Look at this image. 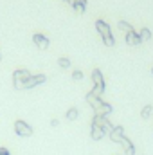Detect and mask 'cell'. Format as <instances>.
<instances>
[{
	"mask_svg": "<svg viewBox=\"0 0 153 155\" xmlns=\"http://www.w3.org/2000/svg\"><path fill=\"white\" fill-rule=\"evenodd\" d=\"M96 31L101 35L103 43L106 47H114L115 45V38H114V35H112V29H110V25L105 20H96Z\"/></svg>",
	"mask_w": 153,
	"mask_h": 155,
	"instance_id": "6da1fadb",
	"label": "cell"
},
{
	"mask_svg": "<svg viewBox=\"0 0 153 155\" xmlns=\"http://www.w3.org/2000/svg\"><path fill=\"white\" fill-rule=\"evenodd\" d=\"M92 83H94V88L90 90V94H94V96H97V97H101L103 96V92H105V78H103V72L99 71V69H94L92 71Z\"/></svg>",
	"mask_w": 153,
	"mask_h": 155,
	"instance_id": "7a4b0ae2",
	"label": "cell"
},
{
	"mask_svg": "<svg viewBox=\"0 0 153 155\" xmlns=\"http://www.w3.org/2000/svg\"><path fill=\"white\" fill-rule=\"evenodd\" d=\"M31 76H33V74H31L27 69H16V71L13 72V87H15L16 90H24L25 81Z\"/></svg>",
	"mask_w": 153,
	"mask_h": 155,
	"instance_id": "3957f363",
	"label": "cell"
},
{
	"mask_svg": "<svg viewBox=\"0 0 153 155\" xmlns=\"http://www.w3.org/2000/svg\"><path fill=\"white\" fill-rule=\"evenodd\" d=\"M15 134L18 137H31L33 135V126L24 119H16L15 121Z\"/></svg>",
	"mask_w": 153,
	"mask_h": 155,
	"instance_id": "277c9868",
	"label": "cell"
},
{
	"mask_svg": "<svg viewBox=\"0 0 153 155\" xmlns=\"http://www.w3.org/2000/svg\"><path fill=\"white\" fill-rule=\"evenodd\" d=\"M90 124H94V126H99L106 135H110L112 134V130H114V124L108 121V117H101V116H94L92 117V121H90Z\"/></svg>",
	"mask_w": 153,
	"mask_h": 155,
	"instance_id": "5b68a950",
	"label": "cell"
},
{
	"mask_svg": "<svg viewBox=\"0 0 153 155\" xmlns=\"http://www.w3.org/2000/svg\"><path fill=\"white\" fill-rule=\"evenodd\" d=\"M45 81H47V76H45V74H33V76L25 81V85H24V90H29V88H34V87H38V85H43Z\"/></svg>",
	"mask_w": 153,
	"mask_h": 155,
	"instance_id": "8992f818",
	"label": "cell"
},
{
	"mask_svg": "<svg viewBox=\"0 0 153 155\" xmlns=\"http://www.w3.org/2000/svg\"><path fill=\"white\" fill-rule=\"evenodd\" d=\"M33 43L38 47L40 51H47L49 45H50V40L47 38L45 35H41V33H34L33 35Z\"/></svg>",
	"mask_w": 153,
	"mask_h": 155,
	"instance_id": "52a82bcc",
	"label": "cell"
},
{
	"mask_svg": "<svg viewBox=\"0 0 153 155\" xmlns=\"http://www.w3.org/2000/svg\"><path fill=\"white\" fill-rule=\"evenodd\" d=\"M126 137V134H124V126H121V124H117L114 126V130H112V134H110V141L112 143H117V144H121V141Z\"/></svg>",
	"mask_w": 153,
	"mask_h": 155,
	"instance_id": "ba28073f",
	"label": "cell"
},
{
	"mask_svg": "<svg viewBox=\"0 0 153 155\" xmlns=\"http://www.w3.org/2000/svg\"><path fill=\"white\" fill-rule=\"evenodd\" d=\"M86 103L92 107V110H94V112H97L105 101H103L101 97H97V96H94V94H90V92H88V94H86Z\"/></svg>",
	"mask_w": 153,
	"mask_h": 155,
	"instance_id": "9c48e42d",
	"label": "cell"
},
{
	"mask_svg": "<svg viewBox=\"0 0 153 155\" xmlns=\"http://www.w3.org/2000/svg\"><path fill=\"white\" fill-rule=\"evenodd\" d=\"M69 4L72 5V9L76 11L77 15H83L86 11V0H70Z\"/></svg>",
	"mask_w": 153,
	"mask_h": 155,
	"instance_id": "30bf717a",
	"label": "cell"
},
{
	"mask_svg": "<svg viewBox=\"0 0 153 155\" xmlns=\"http://www.w3.org/2000/svg\"><path fill=\"white\" fill-rule=\"evenodd\" d=\"M124 40H126V43H128V45H132V47L141 45V40H139L137 31H130V33H126V35H124Z\"/></svg>",
	"mask_w": 153,
	"mask_h": 155,
	"instance_id": "8fae6325",
	"label": "cell"
},
{
	"mask_svg": "<svg viewBox=\"0 0 153 155\" xmlns=\"http://www.w3.org/2000/svg\"><path fill=\"white\" fill-rule=\"evenodd\" d=\"M121 146L124 148V155H135V146H133V143L128 137H124L121 141Z\"/></svg>",
	"mask_w": 153,
	"mask_h": 155,
	"instance_id": "7c38bea8",
	"label": "cell"
},
{
	"mask_svg": "<svg viewBox=\"0 0 153 155\" xmlns=\"http://www.w3.org/2000/svg\"><path fill=\"white\" fill-rule=\"evenodd\" d=\"M112 112H114V107H112L110 103H103V105H101V108H99V110H97V112H96L94 116L108 117V116H110V114H112Z\"/></svg>",
	"mask_w": 153,
	"mask_h": 155,
	"instance_id": "4fadbf2b",
	"label": "cell"
},
{
	"mask_svg": "<svg viewBox=\"0 0 153 155\" xmlns=\"http://www.w3.org/2000/svg\"><path fill=\"white\" fill-rule=\"evenodd\" d=\"M106 134L99 128V126H94V124H90V137L94 139V141H101L103 137H105Z\"/></svg>",
	"mask_w": 153,
	"mask_h": 155,
	"instance_id": "5bb4252c",
	"label": "cell"
},
{
	"mask_svg": "<svg viewBox=\"0 0 153 155\" xmlns=\"http://www.w3.org/2000/svg\"><path fill=\"white\" fill-rule=\"evenodd\" d=\"M139 40H141V43H144V41H148V40H151V31L148 29V27H142L139 33Z\"/></svg>",
	"mask_w": 153,
	"mask_h": 155,
	"instance_id": "9a60e30c",
	"label": "cell"
},
{
	"mask_svg": "<svg viewBox=\"0 0 153 155\" xmlns=\"http://www.w3.org/2000/svg\"><path fill=\"white\" fill-rule=\"evenodd\" d=\"M77 117H79V110H77L76 107H72V108H69V110L65 112V119H67V121H76Z\"/></svg>",
	"mask_w": 153,
	"mask_h": 155,
	"instance_id": "2e32d148",
	"label": "cell"
},
{
	"mask_svg": "<svg viewBox=\"0 0 153 155\" xmlns=\"http://www.w3.org/2000/svg\"><path fill=\"white\" fill-rule=\"evenodd\" d=\"M117 27H119L122 33H130V31H135V29L132 27V24H128V22H124V20H121V22L117 24Z\"/></svg>",
	"mask_w": 153,
	"mask_h": 155,
	"instance_id": "e0dca14e",
	"label": "cell"
},
{
	"mask_svg": "<svg viewBox=\"0 0 153 155\" xmlns=\"http://www.w3.org/2000/svg\"><path fill=\"white\" fill-rule=\"evenodd\" d=\"M151 112H153V107L151 105H146V107L141 110V117H142V119H150V117H151Z\"/></svg>",
	"mask_w": 153,
	"mask_h": 155,
	"instance_id": "ac0fdd59",
	"label": "cell"
},
{
	"mask_svg": "<svg viewBox=\"0 0 153 155\" xmlns=\"http://www.w3.org/2000/svg\"><path fill=\"white\" fill-rule=\"evenodd\" d=\"M58 65H60L61 69H69V67H70V60L63 56V58H60V60H58Z\"/></svg>",
	"mask_w": 153,
	"mask_h": 155,
	"instance_id": "d6986e66",
	"label": "cell"
},
{
	"mask_svg": "<svg viewBox=\"0 0 153 155\" xmlns=\"http://www.w3.org/2000/svg\"><path fill=\"white\" fill-rule=\"evenodd\" d=\"M72 79H74V81H81V79H83V72H81V71H74V72H72Z\"/></svg>",
	"mask_w": 153,
	"mask_h": 155,
	"instance_id": "ffe728a7",
	"label": "cell"
},
{
	"mask_svg": "<svg viewBox=\"0 0 153 155\" xmlns=\"http://www.w3.org/2000/svg\"><path fill=\"white\" fill-rule=\"evenodd\" d=\"M0 155H11V152H9L7 148H4V146H0Z\"/></svg>",
	"mask_w": 153,
	"mask_h": 155,
	"instance_id": "44dd1931",
	"label": "cell"
},
{
	"mask_svg": "<svg viewBox=\"0 0 153 155\" xmlns=\"http://www.w3.org/2000/svg\"><path fill=\"white\" fill-rule=\"evenodd\" d=\"M50 124L56 128V126H60V121H58V119H52V121H50Z\"/></svg>",
	"mask_w": 153,
	"mask_h": 155,
	"instance_id": "7402d4cb",
	"label": "cell"
},
{
	"mask_svg": "<svg viewBox=\"0 0 153 155\" xmlns=\"http://www.w3.org/2000/svg\"><path fill=\"white\" fill-rule=\"evenodd\" d=\"M63 2H67V4H69V2H70V0H63Z\"/></svg>",
	"mask_w": 153,
	"mask_h": 155,
	"instance_id": "603a6c76",
	"label": "cell"
},
{
	"mask_svg": "<svg viewBox=\"0 0 153 155\" xmlns=\"http://www.w3.org/2000/svg\"><path fill=\"white\" fill-rule=\"evenodd\" d=\"M151 74H153V67H151Z\"/></svg>",
	"mask_w": 153,
	"mask_h": 155,
	"instance_id": "cb8c5ba5",
	"label": "cell"
},
{
	"mask_svg": "<svg viewBox=\"0 0 153 155\" xmlns=\"http://www.w3.org/2000/svg\"><path fill=\"white\" fill-rule=\"evenodd\" d=\"M0 60H2V56H0Z\"/></svg>",
	"mask_w": 153,
	"mask_h": 155,
	"instance_id": "d4e9b609",
	"label": "cell"
}]
</instances>
